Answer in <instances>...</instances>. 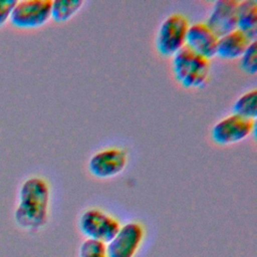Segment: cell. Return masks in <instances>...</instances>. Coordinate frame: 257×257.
<instances>
[{
    "mask_svg": "<svg viewBox=\"0 0 257 257\" xmlns=\"http://www.w3.org/2000/svg\"><path fill=\"white\" fill-rule=\"evenodd\" d=\"M50 191L40 177L26 179L19 190L18 204L14 212L16 224L26 230L41 229L47 222Z\"/></svg>",
    "mask_w": 257,
    "mask_h": 257,
    "instance_id": "cell-1",
    "label": "cell"
},
{
    "mask_svg": "<svg viewBox=\"0 0 257 257\" xmlns=\"http://www.w3.org/2000/svg\"><path fill=\"white\" fill-rule=\"evenodd\" d=\"M172 70L175 79L184 87L199 88L208 80L209 59L184 46L172 56Z\"/></svg>",
    "mask_w": 257,
    "mask_h": 257,
    "instance_id": "cell-2",
    "label": "cell"
},
{
    "mask_svg": "<svg viewBox=\"0 0 257 257\" xmlns=\"http://www.w3.org/2000/svg\"><path fill=\"white\" fill-rule=\"evenodd\" d=\"M189 26V20L183 14L173 13L167 16L157 31V50L165 56H173L185 46Z\"/></svg>",
    "mask_w": 257,
    "mask_h": 257,
    "instance_id": "cell-3",
    "label": "cell"
},
{
    "mask_svg": "<svg viewBox=\"0 0 257 257\" xmlns=\"http://www.w3.org/2000/svg\"><path fill=\"white\" fill-rule=\"evenodd\" d=\"M120 227L119 222L98 208H89L82 212L78 228L85 239L108 243Z\"/></svg>",
    "mask_w": 257,
    "mask_h": 257,
    "instance_id": "cell-4",
    "label": "cell"
},
{
    "mask_svg": "<svg viewBox=\"0 0 257 257\" xmlns=\"http://www.w3.org/2000/svg\"><path fill=\"white\" fill-rule=\"evenodd\" d=\"M50 11V0H20L16 1L9 21L18 28H37L51 18Z\"/></svg>",
    "mask_w": 257,
    "mask_h": 257,
    "instance_id": "cell-5",
    "label": "cell"
},
{
    "mask_svg": "<svg viewBox=\"0 0 257 257\" xmlns=\"http://www.w3.org/2000/svg\"><path fill=\"white\" fill-rule=\"evenodd\" d=\"M145 236V229L139 222L132 221L121 225L105 244L107 257H135Z\"/></svg>",
    "mask_w": 257,
    "mask_h": 257,
    "instance_id": "cell-6",
    "label": "cell"
},
{
    "mask_svg": "<svg viewBox=\"0 0 257 257\" xmlns=\"http://www.w3.org/2000/svg\"><path fill=\"white\" fill-rule=\"evenodd\" d=\"M254 131L255 120L232 113L221 118L213 125L211 138L216 144L227 146L244 141Z\"/></svg>",
    "mask_w": 257,
    "mask_h": 257,
    "instance_id": "cell-7",
    "label": "cell"
},
{
    "mask_svg": "<svg viewBox=\"0 0 257 257\" xmlns=\"http://www.w3.org/2000/svg\"><path fill=\"white\" fill-rule=\"evenodd\" d=\"M127 165V153L119 148H107L93 154L87 163L91 176L110 179L120 174Z\"/></svg>",
    "mask_w": 257,
    "mask_h": 257,
    "instance_id": "cell-8",
    "label": "cell"
},
{
    "mask_svg": "<svg viewBox=\"0 0 257 257\" xmlns=\"http://www.w3.org/2000/svg\"><path fill=\"white\" fill-rule=\"evenodd\" d=\"M237 5L238 1L235 0H218L214 2L206 25L218 37L237 29Z\"/></svg>",
    "mask_w": 257,
    "mask_h": 257,
    "instance_id": "cell-9",
    "label": "cell"
},
{
    "mask_svg": "<svg viewBox=\"0 0 257 257\" xmlns=\"http://www.w3.org/2000/svg\"><path fill=\"white\" fill-rule=\"evenodd\" d=\"M218 36L206 25V23L190 24L185 46L195 53L210 59L216 55Z\"/></svg>",
    "mask_w": 257,
    "mask_h": 257,
    "instance_id": "cell-10",
    "label": "cell"
},
{
    "mask_svg": "<svg viewBox=\"0 0 257 257\" xmlns=\"http://www.w3.org/2000/svg\"><path fill=\"white\" fill-rule=\"evenodd\" d=\"M251 41L253 40L249 39L243 32L235 29L218 38L216 55L227 60L240 58Z\"/></svg>",
    "mask_w": 257,
    "mask_h": 257,
    "instance_id": "cell-11",
    "label": "cell"
},
{
    "mask_svg": "<svg viewBox=\"0 0 257 257\" xmlns=\"http://www.w3.org/2000/svg\"><path fill=\"white\" fill-rule=\"evenodd\" d=\"M237 29L249 39L256 40L257 36V2L243 0L237 5Z\"/></svg>",
    "mask_w": 257,
    "mask_h": 257,
    "instance_id": "cell-12",
    "label": "cell"
},
{
    "mask_svg": "<svg viewBox=\"0 0 257 257\" xmlns=\"http://www.w3.org/2000/svg\"><path fill=\"white\" fill-rule=\"evenodd\" d=\"M233 112L241 117L255 120L257 116V91L251 89L241 94L233 103Z\"/></svg>",
    "mask_w": 257,
    "mask_h": 257,
    "instance_id": "cell-13",
    "label": "cell"
},
{
    "mask_svg": "<svg viewBox=\"0 0 257 257\" xmlns=\"http://www.w3.org/2000/svg\"><path fill=\"white\" fill-rule=\"evenodd\" d=\"M82 0H56L51 1L50 16L54 21L65 22L71 19L83 6Z\"/></svg>",
    "mask_w": 257,
    "mask_h": 257,
    "instance_id": "cell-14",
    "label": "cell"
},
{
    "mask_svg": "<svg viewBox=\"0 0 257 257\" xmlns=\"http://www.w3.org/2000/svg\"><path fill=\"white\" fill-rule=\"evenodd\" d=\"M240 67L248 74L254 75L257 71V45L256 40L250 42L240 57Z\"/></svg>",
    "mask_w": 257,
    "mask_h": 257,
    "instance_id": "cell-15",
    "label": "cell"
},
{
    "mask_svg": "<svg viewBox=\"0 0 257 257\" xmlns=\"http://www.w3.org/2000/svg\"><path fill=\"white\" fill-rule=\"evenodd\" d=\"M77 257H107L104 243L85 239L78 248Z\"/></svg>",
    "mask_w": 257,
    "mask_h": 257,
    "instance_id": "cell-16",
    "label": "cell"
},
{
    "mask_svg": "<svg viewBox=\"0 0 257 257\" xmlns=\"http://www.w3.org/2000/svg\"><path fill=\"white\" fill-rule=\"evenodd\" d=\"M16 0H0V27L10 18Z\"/></svg>",
    "mask_w": 257,
    "mask_h": 257,
    "instance_id": "cell-17",
    "label": "cell"
}]
</instances>
